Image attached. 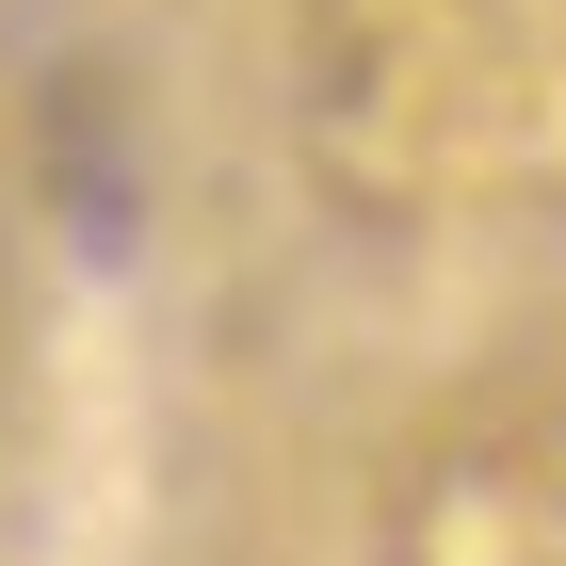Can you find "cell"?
<instances>
[{
    "label": "cell",
    "mask_w": 566,
    "mask_h": 566,
    "mask_svg": "<svg viewBox=\"0 0 566 566\" xmlns=\"http://www.w3.org/2000/svg\"><path fill=\"white\" fill-rule=\"evenodd\" d=\"M33 178H49V227H65L97 275L146 243V163H130V97H114V65H65V82L33 97Z\"/></svg>",
    "instance_id": "obj_1"
}]
</instances>
